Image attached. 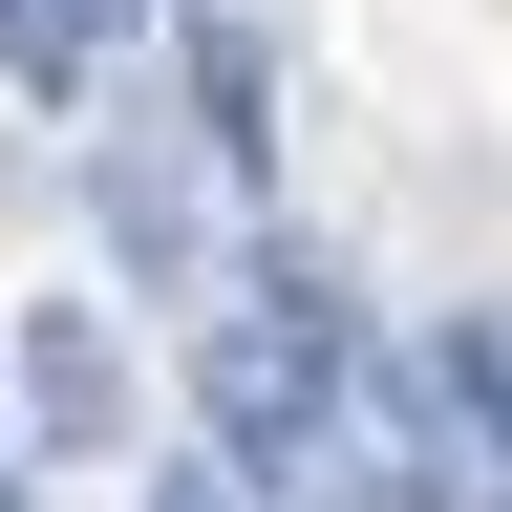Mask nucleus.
I'll return each instance as SVG.
<instances>
[{
	"mask_svg": "<svg viewBox=\"0 0 512 512\" xmlns=\"http://www.w3.org/2000/svg\"><path fill=\"white\" fill-rule=\"evenodd\" d=\"M363 384H384V342L299 278V256H256V278L192 320V427H214V470H256V491L320 470V448L363 427Z\"/></svg>",
	"mask_w": 512,
	"mask_h": 512,
	"instance_id": "1",
	"label": "nucleus"
},
{
	"mask_svg": "<svg viewBox=\"0 0 512 512\" xmlns=\"http://www.w3.org/2000/svg\"><path fill=\"white\" fill-rule=\"evenodd\" d=\"M214 171H235V150H192V128H107V171H86L107 256H128L150 299H192V320H214V299L256 278V256H235V192H214Z\"/></svg>",
	"mask_w": 512,
	"mask_h": 512,
	"instance_id": "2",
	"label": "nucleus"
},
{
	"mask_svg": "<svg viewBox=\"0 0 512 512\" xmlns=\"http://www.w3.org/2000/svg\"><path fill=\"white\" fill-rule=\"evenodd\" d=\"M384 427H406V470L448 512H512V320H427L384 363Z\"/></svg>",
	"mask_w": 512,
	"mask_h": 512,
	"instance_id": "3",
	"label": "nucleus"
},
{
	"mask_svg": "<svg viewBox=\"0 0 512 512\" xmlns=\"http://www.w3.org/2000/svg\"><path fill=\"white\" fill-rule=\"evenodd\" d=\"M22 406H43V448H128V342H107L86 299L22 320Z\"/></svg>",
	"mask_w": 512,
	"mask_h": 512,
	"instance_id": "4",
	"label": "nucleus"
},
{
	"mask_svg": "<svg viewBox=\"0 0 512 512\" xmlns=\"http://www.w3.org/2000/svg\"><path fill=\"white\" fill-rule=\"evenodd\" d=\"M128 22H150V0H0V64L64 107V86H107V43H128Z\"/></svg>",
	"mask_w": 512,
	"mask_h": 512,
	"instance_id": "5",
	"label": "nucleus"
},
{
	"mask_svg": "<svg viewBox=\"0 0 512 512\" xmlns=\"http://www.w3.org/2000/svg\"><path fill=\"white\" fill-rule=\"evenodd\" d=\"M320 512H448V491L406 470V427H384V384H363V427L320 448Z\"/></svg>",
	"mask_w": 512,
	"mask_h": 512,
	"instance_id": "6",
	"label": "nucleus"
},
{
	"mask_svg": "<svg viewBox=\"0 0 512 512\" xmlns=\"http://www.w3.org/2000/svg\"><path fill=\"white\" fill-rule=\"evenodd\" d=\"M150 512H278L256 470H214V448H192V470H150Z\"/></svg>",
	"mask_w": 512,
	"mask_h": 512,
	"instance_id": "7",
	"label": "nucleus"
},
{
	"mask_svg": "<svg viewBox=\"0 0 512 512\" xmlns=\"http://www.w3.org/2000/svg\"><path fill=\"white\" fill-rule=\"evenodd\" d=\"M0 512H43V491H22V470H0Z\"/></svg>",
	"mask_w": 512,
	"mask_h": 512,
	"instance_id": "8",
	"label": "nucleus"
}]
</instances>
